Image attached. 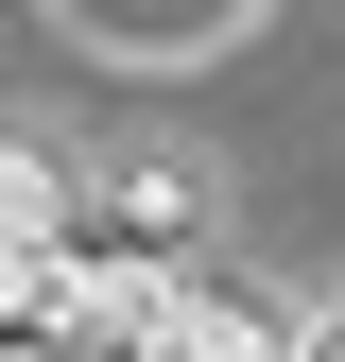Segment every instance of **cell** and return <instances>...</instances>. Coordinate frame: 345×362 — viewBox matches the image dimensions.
Here are the masks:
<instances>
[{
	"label": "cell",
	"mask_w": 345,
	"mask_h": 362,
	"mask_svg": "<svg viewBox=\"0 0 345 362\" xmlns=\"http://www.w3.org/2000/svg\"><path fill=\"white\" fill-rule=\"evenodd\" d=\"M104 35H139V52H172V35H225V0H86Z\"/></svg>",
	"instance_id": "3"
},
{
	"label": "cell",
	"mask_w": 345,
	"mask_h": 362,
	"mask_svg": "<svg viewBox=\"0 0 345 362\" xmlns=\"http://www.w3.org/2000/svg\"><path fill=\"white\" fill-rule=\"evenodd\" d=\"M139 362H293V328H276L259 293H225V276H190V293L156 310V345H139Z\"/></svg>",
	"instance_id": "2"
},
{
	"label": "cell",
	"mask_w": 345,
	"mask_h": 362,
	"mask_svg": "<svg viewBox=\"0 0 345 362\" xmlns=\"http://www.w3.org/2000/svg\"><path fill=\"white\" fill-rule=\"evenodd\" d=\"M69 242H86L69 173L0 139V345H52V293H69Z\"/></svg>",
	"instance_id": "1"
}]
</instances>
